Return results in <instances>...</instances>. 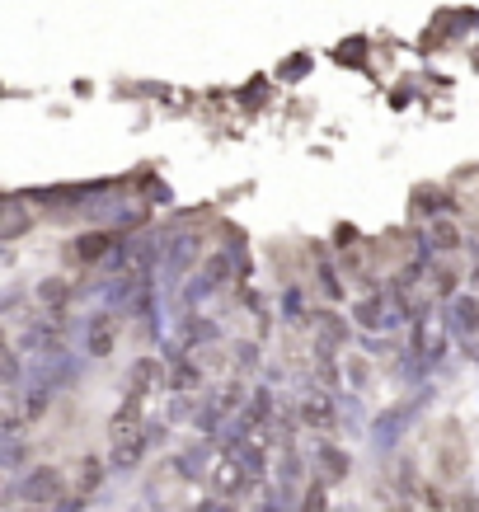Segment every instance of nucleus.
I'll list each match as a JSON object with an SVG mask.
<instances>
[{"mask_svg":"<svg viewBox=\"0 0 479 512\" xmlns=\"http://www.w3.org/2000/svg\"><path fill=\"white\" fill-rule=\"evenodd\" d=\"M212 480H217V489H221V494H235V489H240V484H245L249 475H245V466H240V461H221V466H217V475H212Z\"/></svg>","mask_w":479,"mask_h":512,"instance_id":"nucleus-8","label":"nucleus"},{"mask_svg":"<svg viewBox=\"0 0 479 512\" xmlns=\"http://www.w3.org/2000/svg\"><path fill=\"white\" fill-rule=\"evenodd\" d=\"M395 306H400L395 296L371 292V296H362V301L353 306V320H357L362 329H395V325H400V315H395Z\"/></svg>","mask_w":479,"mask_h":512,"instance_id":"nucleus-1","label":"nucleus"},{"mask_svg":"<svg viewBox=\"0 0 479 512\" xmlns=\"http://www.w3.org/2000/svg\"><path fill=\"white\" fill-rule=\"evenodd\" d=\"M198 386V367H179L174 372V390H193Z\"/></svg>","mask_w":479,"mask_h":512,"instance_id":"nucleus-11","label":"nucleus"},{"mask_svg":"<svg viewBox=\"0 0 479 512\" xmlns=\"http://www.w3.org/2000/svg\"><path fill=\"white\" fill-rule=\"evenodd\" d=\"M240 466H245V475L254 480V475H263V447H240Z\"/></svg>","mask_w":479,"mask_h":512,"instance_id":"nucleus-10","label":"nucleus"},{"mask_svg":"<svg viewBox=\"0 0 479 512\" xmlns=\"http://www.w3.org/2000/svg\"><path fill=\"white\" fill-rule=\"evenodd\" d=\"M447 329H456V334H465V339H475L479 334V296L475 292H456L447 301Z\"/></svg>","mask_w":479,"mask_h":512,"instance_id":"nucleus-2","label":"nucleus"},{"mask_svg":"<svg viewBox=\"0 0 479 512\" xmlns=\"http://www.w3.org/2000/svg\"><path fill=\"white\" fill-rule=\"evenodd\" d=\"M301 512H325V489H320V484L306 494V508H301Z\"/></svg>","mask_w":479,"mask_h":512,"instance_id":"nucleus-12","label":"nucleus"},{"mask_svg":"<svg viewBox=\"0 0 479 512\" xmlns=\"http://www.w3.org/2000/svg\"><path fill=\"white\" fill-rule=\"evenodd\" d=\"M282 315H287V320H306V292H301V287H287V296H282Z\"/></svg>","mask_w":479,"mask_h":512,"instance_id":"nucleus-9","label":"nucleus"},{"mask_svg":"<svg viewBox=\"0 0 479 512\" xmlns=\"http://www.w3.org/2000/svg\"><path fill=\"white\" fill-rule=\"evenodd\" d=\"M465 240H461V231H456V226H451V221H433V226H428V254H456V249H461Z\"/></svg>","mask_w":479,"mask_h":512,"instance_id":"nucleus-3","label":"nucleus"},{"mask_svg":"<svg viewBox=\"0 0 479 512\" xmlns=\"http://www.w3.org/2000/svg\"><path fill=\"white\" fill-rule=\"evenodd\" d=\"M57 489H62V475H57V470H38V475L24 484V498H29V503H47V498H57Z\"/></svg>","mask_w":479,"mask_h":512,"instance_id":"nucleus-5","label":"nucleus"},{"mask_svg":"<svg viewBox=\"0 0 479 512\" xmlns=\"http://www.w3.org/2000/svg\"><path fill=\"white\" fill-rule=\"evenodd\" d=\"M315 456H320V475H325V480H343V475H348V451L343 447H329L325 442Z\"/></svg>","mask_w":479,"mask_h":512,"instance_id":"nucleus-6","label":"nucleus"},{"mask_svg":"<svg viewBox=\"0 0 479 512\" xmlns=\"http://www.w3.org/2000/svg\"><path fill=\"white\" fill-rule=\"evenodd\" d=\"M301 419H306L310 428H334V400H329V395H306V400H301Z\"/></svg>","mask_w":479,"mask_h":512,"instance_id":"nucleus-4","label":"nucleus"},{"mask_svg":"<svg viewBox=\"0 0 479 512\" xmlns=\"http://www.w3.org/2000/svg\"><path fill=\"white\" fill-rule=\"evenodd\" d=\"M90 353L94 357L113 353V320H109V315H94V325H90Z\"/></svg>","mask_w":479,"mask_h":512,"instance_id":"nucleus-7","label":"nucleus"},{"mask_svg":"<svg viewBox=\"0 0 479 512\" xmlns=\"http://www.w3.org/2000/svg\"><path fill=\"white\" fill-rule=\"evenodd\" d=\"M320 282H325V292H329V296H339V292H343V287H339V278H334V268H329V264L320 268Z\"/></svg>","mask_w":479,"mask_h":512,"instance_id":"nucleus-13","label":"nucleus"}]
</instances>
